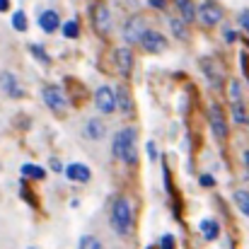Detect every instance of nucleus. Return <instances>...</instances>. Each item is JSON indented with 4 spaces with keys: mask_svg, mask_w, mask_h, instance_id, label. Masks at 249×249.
I'll use <instances>...</instances> for the list:
<instances>
[{
    "mask_svg": "<svg viewBox=\"0 0 249 249\" xmlns=\"http://www.w3.org/2000/svg\"><path fill=\"white\" fill-rule=\"evenodd\" d=\"M92 22H94V29H97V32L107 34V32L111 29V15H109V7L99 2V5L94 7V12H92Z\"/></svg>",
    "mask_w": 249,
    "mask_h": 249,
    "instance_id": "nucleus-9",
    "label": "nucleus"
},
{
    "mask_svg": "<svg viewBox=\"0 0 249 249\" xmlns=\"http://www.w3.org/2000/svg\"><path fill=\"white\" fill-rule=\"evenodd\" d=\"M160 249H174V237H172V235H165L162 242H160Z\"/></svg>",
    "mask_w": 249,
    "mask_h": 249,
    "instance_id": "nucleus-27",
    "label": "nucleus"
},
{
    "mask_svg": "<svg viewBox=\"0 0 249 249\" xmlns=\"http://www.w3.org/2000/svg\"><path fill=\"white\" fill-rule=\"evenodd\" d=\"M237 19H240V24H242V27H245V29L249 32V10H242Z\"/></svg>",
    "mask_w": 249,
    "mask_h": 249,
    "instance_id": "nucleus-28",
    "label": "nucleus"
},
{
    "mask_svg": "<svg viewBox=\"0 0 249 249\" xmlns=\"http://www.w3.org/2000/svg\"><path fill=\"white\" fill-rule=\"evenodd\" d=\"M143 34H145V22H143V17H141V15L128 17L126 24H124V39H126L128 44H141Z\"/></svg>",
    "mask_w": 249,
    "mask_h": 249,
    "instance_id": "nucleus-3",
    "label": "nucleus"
},
{
    "mask_svg": "<svg viewBox=\"0 0 249 249\" xmlns=\"http://www.w3.org/2000/svg\"><path fill=\"white\" fill-rule=\"evenodd\" d=\"M49 165H51V169H53V172H63V165H61L58 160H51Z\"/></svg>",
    "mask_w": 249,
    "mask_h": 249,
    "instance_id": "nucleus-30",
    "label": "nucleus"
},
{
    "mask_svg": "<svg viewBox=\"0 0 249 249\" xmlns=\"http://www.w3.org/2000/svg\"><path fill=\"white\" fill-rule=\"evenodd\" d=\"M12 27H15L17 32H24V29H27V17H24V12H15V15H12Z\"/></svg>",
    "mask_w": 249,
    "mask_h": 249,
    "instance_id": "nucleus-21",
    "label": "nucleus"
},
{
    "mask_svg": "<svg viewBox=\"0 0 249 249\" xmlns=\"http://www.w3.org/2000/svg\"><path fill=\"white\" fill-rule=\"evenodd\" d=\"M10 7V0H0V12H5Z\"/></svg>",
    "mask_w": 249,
    "mask_h": 249,
    "instance_id": "nucleus-32",
    "label": "nucleus"
},
{
    "mask_svg": "<svg viewBox=\"0 0 249 249\" xmlns=\"http://www.w3.org/2000/svg\"><path fill=\"white\" fill-rule=\"evenodd\" d=\"M201 184H203V186H213V177H211V174H203V177H201Z\"/></svg>",
    "mask_w": 249,
    "mask_h": 249,
    "instance_id": "nucleus-29",
    "label": "nucleus"
},
{
    "mask_svg": "<svg viewBox=\"0 0 249 249\" xmlns=\"http://www.w3.org/2000/svg\"><path fill=\"white\" fill-rule=\"evenodd\" d=\"M240 97H242L240 83H237V80H232V83H230V102H240Z\"/></svg>",
    "mask_w": 249,
    "mask_h": 249,
    "instance_id": "nucleus-26",
    "label": "nucleus"
},
{
    "mask_svg": "<svg viewBox=\"0 0 249 249\" xmlns=\"http://www.w3.org/2000/svg\"><path fill=\"white\" fill-rule=\"evenodd\" d=\"M111 223H114V230L119 235H128L131 228H133V215H131V206L126 198H116L114 206H111Z\"/></svg>",
    "mask_w": 249,
    "mask_h": 249,
    "instance_id": "nucleus-2",
    "label": "nucleus"
},
{
    "mask_svg": "<svg viewBox=\"0 0 249 249\" xmlns=\"http://www.w3.org/2000/svg\"><path fill=\"white\" fill-rule=\"evenodd\" d=\"M235 203H237V208H240L245 215H249V191H245V189L235 191Z\"/></svg>",
    "mask_w": 249,
    "mask_h": 249,
    "instance_id": "nucleus-18",
    "label": "nucleus"
},
{
    "mask_svg": "<svg viewBox=\"0 0 249 249\" xmlns=\"http://www.w3.org/2000/svg\"><path fill=\"white\" fill-rule=\"evenodd\" d=\"M148 2H150L155 10H162V7H165V0H148Z\"/></svg>",
    "mask_w": 249,
    "mask_h": 249,
    "instance_id": "nucleus-31",
    "label": "nucleus"
},
{
    "mask_svg": "<svg viewBox=\"0 0 249 249\" xmlns=\"http://www.w3.org/2000/svg\"><path fill=\"white\" fill-rule=\"evenodd\" d=\"M232 116H235V121L237 124H242L247 116H245V107H242V102H232Z\"/></svg>",
    "mask_w": 249,
    "mask_h": 249,
    "instance_id": "nucleus-24",
    "label": "nucleus"
},
{
    "mask_svg": "<svg viewBox=\"0 0 249 249\" xmlns=\"http://www.w3.org/2000/svg\"><path fill=\"white\" fill-rule=\"evenodd\" d=\"M66 177L68 179H73V181H87L89 179V169L80 162H73V165L66 167Z\"/></svg>",
    "mask_w": 249,
    "mask_h": 249,
    "instance_id": "nucleus-14",
    "label": "nucleus"
},
{
    "mask_svg": "<svg viewBox=\"0 0 249 249\" xmlns=\"http://www.w3.org/2000/svg\"><path fill=\"white\" fill-rule=\"evenodd\" d=\"M116 99H119V109H124V114H131V99H128V92L126 89H119V94H116Z\"/></svg>",
    "mask_w": 249,
    "mask_h": 249,
    "instance_id": "nucleus-20",
    "label": "nucleus"
},
{
    "mask_svg": "<svg viewBox=\"0 0 249 249\" xmlns=\"http://www.w3.org/2000/svg\"><path fill=\"white\" fill-rule=\"evenodd\" d=\"M19 172H22V177H29V179H44V174H46V169L39 165H32V162H27V165L19 167Z\"/></svg>",
    "mask_w": 249,
    "mask_h": 249,
    "instance_id": "nucleus-17",
    "label": "nucleus"
},
{
    "mask_svg": "<svg viewBox=\"0 0 249 249\" xmlns=\"http://www.w3.org/2000/svg\"><path fill=\"white\" fill-rule=\"evenodd\" d=\"M78 249H102V242L97 237H92V235H85L83 240H80V247Z\"/></svg>",
    "mask_w": 249,
    "mask_h": 249,
    "instance_id": "nucleus-19",
    "label": "nucleus"
},
{
    "mask_svg": "<svg viewBox=\"0 0 249 249\" xmlns=\"http://www.w3.org/2000/svg\"><path fill=\"white\" fill-rule=\"evenodd\" d=\"M148 153H150V158H155V145L153 143H148Z\"/></svg>",
    "mask_w": 249,
    "mask_h": 249,
    "instance_id": "nucleus-34",
    "label": "nucleus"
},
{
    "mask_svg": "<svg viewBox=\"0 0 249 249\" xmlns=\"http://www.w3.org/2000/svg\"><path fill=\"white\" fill-rule=\"evenodd\" d=\"M83 133L89 138V141H102L104 133H107V128H104V124H102L99 119H89L87 126L83 128Z\"/></svg>",
    "mask_w": 249,
    "mask_h": 249,
    "instance_id": "nucleus-12",
    "label": "nucleus"
},
{
    "mask_svg": "<svg viewBox=\"0 0 249 249\" xmlns=\"http://www.w3.org/2000/svg\"><path fill=\"white\" fill-rule=\"evenodd\" d=\"M141 44H143V49H148V51H153V53H158V51L167 49V39L160 34V32H155V29H145Z\"/></svg>",
    "mask_w": 249,
    "mask_h": 249,
    "instance_id": "nucleus-8",
    "label": "nucleus"
},
{
    "mask_svg": "<svg viewBox=\"0 0 249 249\" xmlns=\"http://www.w3.org/2000/svg\"><path fill=\"white\" fill-rule=\"evenodd\" d=\"M41 97H44V102H46L53 111H61V109L66 107V97H63V92H61L56 85H46V87L41 89Z\"/></svg>",
    "mask_w": 249,
    "mask_h": 249,
    "instance_id": "nucleus-7",
    "label": "nucleus"
},
{
    "mask_svg": "<svg viewBox=\"0 0 249 249\" xmlns=\"http://www.w3.org/2000/svg\"><path fill=\"white\" fill-rule=\"evenodd\" d=\"M220 19H223V10H220L218 2L206 0V2L198 7V22H201V24H206V27H215Z\"/></svg>",
    "mask_w": 249,
    "mask_h": 249,
    "instance_id": "nucleus-5",
    "label": "nucleus"
},
{
    "mask_svg": "<svg viewBox=\"0 0 249 249\" xmlns=\"http://www.w3.org/2000/svg\"><path fill=\"white\" fill-rule=\"evenodd\" d=\"M245 165H247V172H249V150L245 153Z\"/></svg>",
    "mask_w": 249,
    "mask_h": 249,
    "instance_id": "nucleus-35",
    "label": "nucleus"
},
{
    "mask_svg": "<svg viewBox=\"0 0 249 249\" xmlns=\"http://www.w3.org/2000/svg\"><path fill=\"white\" fill-rule=\"evenodd\" d=\"M184 22H186V19H172V22H169V24H172L174 36H181V39L186 36V27H184Z\"/></svg>",
    "mask_w": 249,
    "mask_h": 249,
    "instance_id": "nucleus-23",
    "label": "nucleus"
},
{
    "mask_svg": "<svg viewBox=\"0 0 249 249\" xmlns=\"http://www.w3.org/2000/svg\"><path fill=\"white\" fill-rule=\"evenodd\" d=\"M208 121H211V128H213L215 138L218 141H225L228 138V124H225V116H223V111H220L218 104H213L208 109Z\"/></svg>",
    "mask_w": 249,
    "mask_h": 249,
    "instance_id": "nucleus-6",
    "label": "nucleus"
},
{
    "mask_svg": "<svg viewBox=\"0 0 249 249\" xmlns=\"http://www.w3.org/2000/svg\"><path fill=\"white\" fill-rule=\"evenodd\" d=\"M225 39H228V41H235V32L228 29V32H225Z\"/></svg>",
    "mask_w": 249,
    "mask_h": 249,
    "instance_id": "nucleus-33",
    "label": "nucleus"
},
{
    "mask_svg": "<svg viewBox=\"0 0 249 249\" xmlns=\"http://www.w3.org/2000/svg\"><path fill=\"white\" fill-rule=\"evenodd\" d=\"M174 2H177V7H179V12H181V19L191 22V19L198 17V12H196V7H194L191 0H174Z\"/></svg>",
    "mask_w": 249,
    "mask_h": 249,
    "instance_id": "nucleus-16",
    "label": "nucleus"
},
{
    "mask_svg": "<svg viewBox=\"0 0 249 249\" xmlns=\"http://www.w3.org/2000/svg\"><path fill=\"white\" fill-rule=\"evenodd\" d=\"M116 66H119V71L124 73V75H128L131 73V68H133V56H131V49H119L116 51Z\"/></svg>",
    "mask_w": 249,
    "mask_h": 249,
    "instance_id": "nucleus-13",
    "label": "nucleus"
},
{
    "mask_svg": "<svg viewBox=\"0 0 249 249\" xmlns=\"http://www.w3.org/2000/svg\"><path fill=\"white\" fill-rule=\"evenodd\" d=\"M94 104H97V109H99L102 114H114V109H116V94H114V89H111L109 85L97 87V92H94Z\"/></svg>",
    "mask_w": 249,
    "mask_h": 249,
    "instance_id": "nucleus-4",
    "label": "nucleus"
},
{
    "mask_svg": "<svg viewBox=\"0 0 249 249\" xmlns=\"http://www.w3.org/2000/svg\"><path fill=\"white\" fill-rule=\"evenodd\" d=\"M0 87H2V92H7V94L15 97V99L22 97V89H19V85H17V80H15V75L7 73V71L0 73Z\"/></svg>",
    "mask_w": 249,
    "mask_h": 249,
    "instance_id": "nucleus-10",
    "label": "nucleus"
},
{
    "mask_svg": "<svg viewBox=\"0 0 249 249\" xmlns=\"http://www.w3.org/2000/svg\"><path fill=\"white\" fill-rule=\"evenodd\" d=\"M198 225H201V232H203L206 240H218V235H220V225H218L215 220L206 218V220H201Z\"/></svg>",
    "mask_w": 249,
    "mask_h": 249,
    "instance_id": "nucleus-15",
    "label": "nucleus"
},
{
    "mask_svg": "<svg viewBox=\"0 0 249 249\" xmlns=\"http://www.w3.org/2000/svg\"><path fill=\"white\" fill-rule=\"evenodd\" d=\"M29 51H32V53H34V56H36V58H39L41 63H49V61H51V58L46 56V51H44V49H41L39 44H32V46H29Z\"/></svg>",
    "mask_w": 249,
    "mask_h": 249,
    "instance_id": "nucleus-25",
    "label": "nucleus"
},
{
    "mask_svg": "<svg viewBox=\"0 0 249 249\" xmlns=\"http://www.w3.org/2000/svg\"><path fill=\"white\" fill-rule=\"evenodd\" d=\"M80 34V27H78V22H66L63 24V36H68V39H75Z\"/></svg>",
    "mask_w": 249,
    "mask_h": 249,
    "instance_id": "nucleus-22",
    "label": "nucleus"
},
{
    "mask_svg": "<svg viewBox=\"0 0 249 249\" xmlns=\"http://www.w3.org/2000/svg\"><path fill=\"white\" fill-rule=\"evenodd\" d=\"M111 153L116 160H121L124 165H136L138 162V150H136V128H121L114 136V145Z\"/></svg>",
    "mask_w": 249,
    "mask_h": 249,
    "instance_id": "nucleus-1",
    "label": "nucleus"
},
{
    "mask_svg": "<svg viewBox=\"0 0 249 249\" xmlns=\"http://www.w3.org/2000/svg\"><path fill=\"white\" fill-rule=\"evenodd\" d=\"M58 24H61V19H58V15H56L53 10H44V12L39 15V27H41L46 34L56 32V29H58Z\"/></svg>",
    "mask_w": 249,
    "mask_h": 249,
    "instance_id": "nucleus-11",
    "label": "nucleus"
}]
</instances>
